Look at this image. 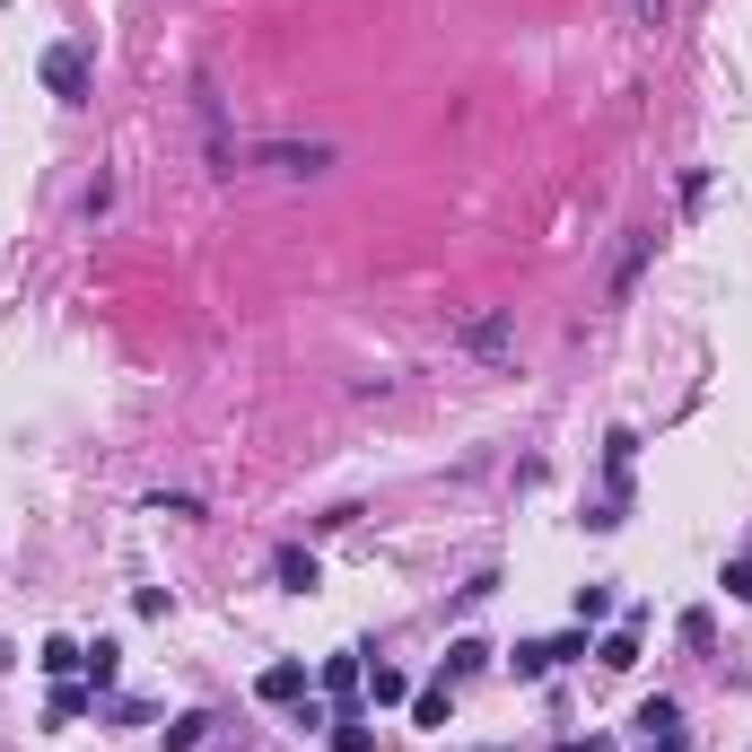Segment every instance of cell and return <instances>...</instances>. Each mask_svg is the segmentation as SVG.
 <instances>
[{
	"mask_svg": "<svg viewBox=\"0 0 752 752\" xmlns=\"http://www.w3.org/2000/svg\"><path fill=\"white\" fill-rule=\"evenodd\" d=\"M44 88H53L62 106H79V97H88V44H53V53H44Z\"/></svg>",
	"mask_w": 752,
	"mask_h": 752,
	"instance_id": "obj_1",
	"label": "cell"
},
{
	"mask_svg": "<svg viewBox=\"0 0 752 752\" xmlns=\"http://www.w3.org/2000/svg\"><path fill=\"white\" fill-rule=\"evenodd\" d=\"M262 166H271V175H324V166H333V149H324V140H307V149H289V140H280V149H262Z\"/></svg>",
	"mask_w": 752,
	"mask_h": 752,
	"instance_id": "obj_2",
	"label": "cell"
},
{
	"mask_svg": "<svg viewBox=\"0 0 752 752\" xmlns=\"http://www.w3.org/2000/svg\"><path fill=\"white\" fill-rule=\"evenodd\" d=\"M464 342H473L482 359H516V333H507L499 315H473V324H464Z\"/></svg>",
	"mask_w": 752,
	"mask_h": 752,
	"instance_id": "obj_3",
	"label": "cell"
},
{
	"mask_svg": "<svg viewBox=\"0 0 752 752\" xmlns=\"http://www.w3.org/2000/svg\"><path fill=\"white\" fill-rule=\"evenodd\" d=\"M271 569H280V587H289V595H307V587H315V551H298V542H289Z\"/></svg>",
	"mask_w": 752,
	"mask_h": 752,
	"instance_id": "obj_4",
	"label": "cell"
},
{
	"mask_svg": "<svg viewBox=\"0 0 752 752\" xmlns=\"http://www.w3.org/2000/svg\"><path fill=\"white\" fill-rule=\"evenodd\" d=\"M254 691H262V700L280 709V700H298V691H307V665H271V674H262Z\"/></svg>",
	"mask_w": 752,
	"mask_h": 752,
	"instance_id": "obj_5",
	"label": "cell"
},
{
	"mask_svg": "<svg viewBox=\"0 0 752 752\" xmlns=\"http://www.w3.org/2000/svg\"><path fill=\"white\" fill-rule=\"evenodd\" d=\"M368 700H376V709H402V700H411V683H402L394 665H368Z\"/></svg>",
	"mask_w": 752,
	"mask_h": 752,
	"instance_id": "obj_6",
	"label": "cell"
},
{
	"mask_svg": "<svg viewBox=\"0 0 752 752\" xmlns=\"http://www.w3.org/2000/svg\"><path fill=\"white\" fill-rule=\"evenodd\" d=\"M482 665H491L482 638H455V647H447V683H464V674H482Z\"/></svg>",
	"mask_w": 752,
	"mask_h": 752,
	"instance_id": "obj_7",
	"label": "cell"
},
{
	"mask_svg": "<svg viewBox=\"0 0 752 752\" xmlns=\"http://www.w3.org/2000/svg\"><path fill=\"white\" fill-rule=\"evenodd\" d=\"M447 709H455V691H447V683H429V691H411V718H420V727H447Z\"/></svg>",
	"mask_w": 752,
	"mask_h": 752,
	"instance_id": "obj_8",
	"label": "cell"
},
{
	"mask_svg": "<svg viewBox=\"0 0 752 752\" xmlns=\"http://www.w3.org/2000/svg\"><path fill=\"white\" fill-rule=\"evenodd\" d=\"M638 727H647V744H656V735H683V709H674V700H647Z\"/></svg>",
	"mask_w": 752,
	"mask_h": 752,
	"instance_id": "obj_9",
	"label": "cell"
},
{
	"mask_svg": "<svg viewBox=\"0 0 752 752\" xmlns=\"http://www.w3.org/2000/svg\"><path fill=\"white\" fill-rule=\"evenodd\" d=\"M595 656H604V665H613V674H630V665H638V630H613V638H604V647H595Z\"/></svg>",
	"mask_w": 752,
	"mask_h": 752,
	"instance_id": "obj_10",
	"label": "cell"
},
{
	"mask_svg": "<svg viewBox=\"0 0 752 752\" xmlns=\"http://www.w3.org/2000/svg\"><path fill=\"white\" fill-rule=\"evenodd\" d=\"M71 665H88V647H71V638H44V674H71Z\"/></svg>",
	"mask_w": 752,
	"mask_h": 752,
	"instance_id": "obj_11",
	"label": "cell"
},
{
	"mask_svg": "<svg viewBox=\"0 0 752 752\" xmlns=\"http://www.w3.org/2000/svg\"><path fill=\"white\" fill-rule=\"evenodd\" d=\"M202 735H211V718H175V727H166V752H193Z\"/></svg>",
	"mask_w": 752,
	"mask_h": 752,
	"instance_id": "obj_12",
	"label": "cell"
},
{
	"mask_svg": "<svg viewBox=\"0 0 752 752\" xmlns=\"http://www.w3.org/2000/svg\"><path fill=\"white\" fill-rule=\"evenodd\" d=\"M324 683H333V691H359L368 674H359V656H333V665H324Z\"/></svg>",
	"mask_w": 752,
	"mask_h": 752,
	"instance_id": "obj_13",
	"label": "cell"
},
{
	"mask_svg": "<svg viewBox=\"0 0 752 752\" xmlns=\"http://www.w3.org/2000/svg\"><path fill=\"white\" fill-rule=\"evenodd\" d=\"M630 455H638V438H630V429H613V438H604V464H613V473H630Z\"/></svg>",
	"mask_w": 752,
	"mask_h": 752,
	"instance_id": "obj_14",
	"label": "cell"
},
{
	"mask_svg": "<svg viewBox=\"0 0 752 752\" xmlns=\"http://www.w3.org/2000/svg\"><path fill=\"white\" fill-rule=\"evenodd\" d=\"M727 595H744V604H752V551H744V560H727Z\"/></svg>",
	"mask_w": 752,
	"mask_h": 752,
	"instance_id": "obj_15",
	"label": "cell"
},
{
	"mask_svg": "<svg viewBox=\"0 0 752 752\" xmlns=\"http://www.w3.org/2000/svg\"><path fill=\"white\" fill-rule=\"evenodd\" d=\"M560 752H613V744H604V735H578V744H560Z\"/></svg>",
	"mask_w": 752,
	"mask_h": 752,
	"instance_id": "obj_16",
	"label": "cell"
},
{
	"mask_svg": "<svg viewBox=\"0 0 752 752\" xmlns=\"http://www.w3.org/2000/svg\"><path fill=\"white\" fill-rule=\"evenodd\" d=\"M638 18H647V26H665V0H638Z\"/></svg>",
	"mask_w": 752,
	"mask_h": 752,
	"instance_id": "obj_17",
	"label": "cell"
}]
</instances>
